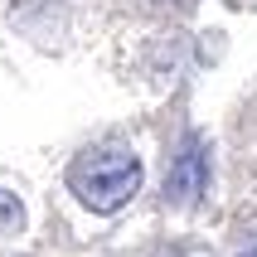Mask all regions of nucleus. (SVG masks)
Here are the masks:
<instances>
[{
	"instance_id": "nucleus-4",
	"label": "nucleus",
	"mask_w": 257,
	"mask_h": 257,
	"mask_svg": "<svg viewBox=\"0 0 257 257\" xmlns=\"http://www.w3.org/2000/svg\"><path fill=\"white\" fill-rule=\"evenodd\" d=\"M247 257H257V252H247Z\"/></svg>"
},
{
	"instance_id": "nucleus-3",
	"label": "nucleus",
	"mask_w": 257,
	"mask_h": 257,
	"mask_svg": "<svg viewBox=\"0 0 257 257\" xmlns=\"http://www.w3.org/2000/svg\"><path fill=\"white\" fill-rule=\"evenodd\" d=\"M20 228H25V204L10 189H0V233H20Z\"/></svg>"
},
{
	"instance_id": "nucleus-2",
	"label": "nucleus",
	"mask_w": 257,
	"mask_h": 257,
	"mask_svg": "<svg viewBox=\"0 0 257 257\" xmlns=\"http://www.w3.org/2000/svg\"><path fill=\"white\" fill-rule=\"evenodd\" d=\"M204 189H209V146L204 136H185L180 156L170 160V175H165V194L175 204H194Z\"/></svg>"
},
{
	"instance_id": "nucleus-1",
	"label": "nucleus",
	"mask_w": 257,
	"mask_h": 257,
	"mask_svg": "<svg viewBox=\"0 0 257 257\" xmlns=\"http://www.w3.org/2000/svg\"><path fill=\"white\" fill-rule=\"evenodd\" d=\"M68 194L83 209L92 214H116V209H126L136 194H141V180H146V165L136 151L126 146H92L83 156L68 160Z\"/></svg>"
}]
</instances>
